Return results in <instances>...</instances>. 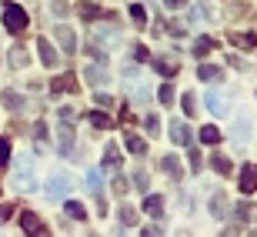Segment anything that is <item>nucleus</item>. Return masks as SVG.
I'll list each match as a JSON object with an SVG mask.
<instances>
[{"label": "nucleus", "mask_w": 257, "mask_h": 237, "mask_svg": "<svg viewBox=\"0 0 257 237\" xmlns=\"http://www.w3.org/2000/svg\"><path fill=\"white\" fill-rule=\"evenodd\" d=\"M144 210L154 220H161L164 217V194H144Z\"/></svg>", "instance_id": "obj_11"}, {"label": "nucleus", "mask_w": 257, "mask_h": 237, "mask_svg": "<svg viewBox=\"0 0 257 237\" xmlns=\"http://www.w3.org/2000/svg\"><path fill=\"white\" fill-rule=\"evenodd\" d=\"M191 151V174H200V167H204V161H200V151L197 147H187Z\"/></svg>", "instance_id": "obj_39"}, {"label": "nucleus", "mask_w": 257, "mask_h": 237, "mask_svg": "<svg viewBox=\"0 0 257 237\" xmlns=\"http://www.w3.org/2000/svg\"><path fill=\"white\" fill-rule=\"evenodd\" d=\"M141 237H161V227H144Z\"/></svg>", "instance_id": "obj_49"}, {"label": "nucleus", "mask_w": 257, "mask_h": 237, "mask_svg": "<svg viewBox=\"0 0 257 237\" xmlns=\"http://www.w3.org/2000/svg\"><path fill=\"white\" fill-rule=\"evenodd\" d=\"M134 57H137V60H151V54H147V50L137 44V47H134Z\"/></svg>", "instance_id": "obj_46"}, {"label": "nucleus", "mask_w": 257, "mask_h": 237, "mask_svg": "<svg viewBox=\"0 0 257 237\" xmlns=\"http://www.w3.org/2000/svg\"><path fill=\"white\" fill-rule=\"evenodd\" d=\"M0 100H4V107H7V110H14V114H17V110H24V94H17V90H4V94H0Z\"/></svg>", "instance_id": "obj_17"}, {"label": "nucleus", "mask_w": 257, "mask_h": 237, "mask_svg": "<svg viewBox=\"0 0 257 237\" xmlns=\"http://www.w3.org/2000/svg\"><path fill=\"white\" fill-rule=\"evenodd\" d=\"M197 137H200V144H207V147H217V144H220V131L214 127V124L200 127V134H197Z\"/></svg>", "instance_id": "obj_20"}, {"label": "nucleus", "mask_w": 257, "mask_h": 237, "mask_svg": "<svg viewBox=\"0 0 257 237\" xmlns=\"http://www.w3.org/2000/svg\"><path fill=\"white\" fill-rule=\"evenodd\" d=\"M84 80H87V84H90V87H100V84H107V80H110V77H107V70H104V64H90V67H87V70H84Z\"/></svg>", "instance_id": "obj_12"}, {"label": "nucleus", "mask_w": 257, "mask_h": 237, "mask_svg": "<svg viewBox=\"0 0 257 237\" xmlns=\"http://www.w3.org/2000/svg\"><path fill=\"white\" fill-rule=\"evenodd\" d=\"M90 124L100 127V131H110V127H114V121H110L107 114H100V110H90Z\"/></svg>", "instance_id": "obj_30"}, {"label": "nucleus", "mask_w": 257, "mask_h": 237, "mask_svg": "<svg viewBox=\"0 0 257 237\" xmlns=\"http://www.w3.org/2000/svg\"><path fill=\"white\" fill-rule=\"evenodd\" d=\"M181 107H184V114H187V117H194V114H197V94L187 90V94L181 97Z\"/></svg>", "instance_id": "obj_25"}, {"label": "nucleus", "mask_w": 257, "mask_h": 237, "mask_svg": "<svg viewBox=\"0 0 257 237\" xmlns=\"http://www.w3.org/2000/svg\"><path fill=\"white\" fill-rule=\"evenodd\" d=\"M104 167L107 171H117L120 167V147L117 144H107L104 147Z\"/></svg>", "instance_id": "obj_18"}, {"label": "nucleus", "mask_w": 257, "mask_h": 237, "mask_svg": "<svg viewBox=\"0 0 257 237\" xmlns=\"http://www.w3.org/2000/svg\"><path fill=\"white\" fill-rule=\"evenodd\" d=\"M230 44H237V47H257V37L254 34H230Z\"/></svg>", "instance_id": "obj_32"}, {"label": "nucleus", "mask_w": 257, "mask_h": 237, "mask_svg": "<svg viewBox=\"0 0 257 237\" xmlns=\"http://www.w3.org/2000/svg\"><path fill=\"white\" fill-rule=\"evenodd\" d=\"M184 4H187V0H164V7H167V10H181Z\"/></svg>", "instance_id": "obj_45"}, {"label": "nucleus", "mask_w": 257, "mask_h": 237, "mask_svg": "<svg viewBox=\"0 0 257 237\" xmlns=\"http://www.w3.org/2000/svg\"><path fill=\"white\" fill-rule=\"evenodd\" d=\"M250 237H257V230H254V234H250Z\"/></svg>", "instance_id": "obj_51"}, {"label": "nucleus", "mask_w": 257, "mask_h": 237, "mask_svg": "<svg viewBox=\"0 0 257 237\" xmlns=\"http://www.w3.org/2000/svg\"><path fill=\"white\" fill-rule=\"evenodd\" d=\"M151 67L157 70V74H164V77H177V70H181L174 60H164V57H151Z\"/></svg>", "instance_id": "obj_16"}, {"label": "nucleus", "mask_w": 257, "mask_h": 237, "mask_svg": "<svg viewBox=\"0 0 257 237\" xmlns=\"http://www.w3.org/2000/svg\"><path fill=\"white\" fill-rule=\"evenodd\" d=\"M197 80H207V84H217V80H224V70H220L217 64H200V67H197Z\"/></svg>", "instance_id": "obj_13"}, {"label": "nucleus", "mask_w": 257, "mask_h": 237, "mask_svg": "<svg viewBox=\"0 0 257 237\" xmlns=\"http://www.w3.org/2000/svg\"><path fill=\"white\" fill-rule=\"evenodd\" d=\"M7 164H10V141L0 137V167H7Z\"/></svg>", "instance_id": "obj_38"}, {"label": "nucleus", "mask_w": 257, "mask_h": 237, "mask_svg": "<svg viewBox=\"0 0 257 237\" xmlns=\"http://www.w3.org/2000/svg\"><path fill=\"white\" fill-rule=\"evenodd\" d=\"M34 137H37V141H44V137H47V124H44V121L34 124Z\"/></svg>", "instance_id": "obj_41"}, {"label": "nucleus", "mask_w": 257, "mask_h": 237, "mask_svg": "<svg viewBox=\"0 0 257 237\" xmlns=\"http://www.w3.org/2000/svg\"><path fill=\"white\" fill-rule=\"evenodd\" d=\"M191 127H187V124L184 121H171V141L177 144V147H191Z\"/></svg>", "instance_id": "obj_8"}, {"label": "nucleus", "mask_w": 257, "mask_h": 237, "mask_svg": "<svg viewBox=\"0 0 257 237\" xmlns=\"http://www.w3.org/2000/svg\"><path fill=\"white\" fill-rule=\"evenodd\" d=\"M227 60H230V67H237V70H247V64H244L240 57H227Z\"/></svg>", "instance_id": "obj_48"}, {"label": "nucleus", "mask_w": 257, "mask_h": 237, "mask_svg": "<svg viewBox=\"0 0 257 237\" xmlns=\"http://www.w3.org/2000/svg\"><path fill=\"white\" fill-rule=\"evenodd\" d=\"M117 217H120V224H124V227H134V224H137V210H134L131 204H120Z\"/></svg>", "instance_id": "obj_22"}, {"label": "nucleus", "mask_w": 257, "mask_h": 237, "mask_svg": "<svg viewBox=\"0 0 257 237\" xmlns=\"http://www.w3.org/2000/svg\"><path fill=\"white\" fill-rule=\"evenodd\" d=\"M161 167H164L167 174H174V177H181V161H177L174 154H167V157H164V161H161Z\"/></svg>", "instance_id": "obj_31"}, {"label": "nucleus", "mask_w": 257, "mask_h": 237, "mask_svg": "<svg viewBox=\"0 0 257 237\" xmlns=\"http://www.w3.org/2000/svg\"><path fill=\"white\" fill-rule=\"evenodd\" d=\"M37 54H40V64H44V67H57V64H60L57 47H54L50 40H44V37L37 40Z\"/></svg>", "instance_id": "obj_7"}, {"label": "nucleus", "mask_w": 257, "mask_h": 237, "mask_svg": "<svg viewBox=\"0 0 257 237\" xmlns=\"http://www.w3.org/2000/svg\"><path fill=\"white\" fill-rule=\"evenodd\" d=\"M64 204H67V214H70L74 220H87V207L80 204V200H64Z\"/></svg>", "instance_id": "obj_24"}, {"label": "nucleus", "mask_w": 257, "mask_h": 237, "mask_svg": "<svg viewBox=\"0 0 257 237\" xmlns=\"http://www.w3.org/2000/svg\"><path fill=\"white\" fill-rule=\"evenodd\" d=\"M174 237H191V230H177V234H174Z\"/></svg>", "instance_id": "obj_50"}, {"label": "nucleus", "mask_w": 257, "mask_h": 237, "mask_svg": "<svg viewBox=\"0 0 257 237\" xmlns=\"http://www.w3.org/2000/svg\"><path fill=\"white\" fill-rule=\"evenodd\" d=\"M210 167H214L217 174H230V161L224 157V154H214V157H210Z\"/></svg>", "instance_id": "obj_33"}, {"label": "nucleus", "mask_w": 257, "mask_h": 237, "mask_svg": "<svg viewBox=\"0 0 257 237\" xmlns=\"http://www.w3.org/2000/svg\"><path fill=\"white\" fill-rule=\"evenodd\" d=\"M254 190H257V164H244L240 167V194L250 197Z\"/></svg>", "instance_id": "obj_6"}, {"label": "nucleus", "mask_w": 257, "mask_h": 237, "mask_svg": "<svg viewBox=\"0 0 257 237\" xmlns=\"http://www.w3.org/2000/svg\"><path fill=\"white\" fill-rule=\"evenodd\" d=\"M67 190H74V180L67 174H50L44 184V197L47 200H67Z\"/></svg>", "instance_id": "obj_2"}, {"label": "nucleus", "mask_w": 257, "mask_h": 237, "mask_svg": "<svg viewBox=\"0 0 257 237\" xmlns=\"http://www.w3.org/2000/svg\"><path fill=\"white\" fill-rule=\"evenodd\" d=\"M210 214H214L217 220L227 214V197H224V190H214V197H210Z\"/></svg>", "instance_id": "obj_19"}, {"label": "nucleus", "mask_w": 257, "mask_h": 237, "mask_svg": "<svg viewBox=\"0 0 257 237\" xmlns=\"http://www.w3.org/2000/svg\"><path fill=\"white\" fill-rule=\"evenodd\" d=\"M10 184H14V190H20V194H37V177H34V157H30V154H20V157H17Z\"/></svg>", "instance_id": "obj_1"}, {"label": "nucleus", "mask_w": 257, "mask_h": 237, "mask_svg": "<svg viewBox=\"0 0 257 237\" xmlns=\"http://www.w3.org/2000/svg\"><path fill=\"white\" fill-rule=\"evenodd\" d=\"M134 184H137V190H144V194H147V187H151V177H147V171H134Z\"/></svg>", "instance_id": "obj_37"}, {"label": "nucleus", "mask_w": 257, "mask_h": 237, "mask_svg": "<svg viewBox=\"0 0 257 237\" xmlns=\"http://www.w3.org/2000/svg\"><path fill=\"white\" fill-rule=\"evenodd\" d=\"M90 40L107 50V47H117V44H120V34H117L114 27H94L90 30Z\"/></svg>", "instance_id": "obj_5"}, {"label": "nucleus", "mask_w": 257, "mask_h": 237, "mask_svg": "<svg viewBox=\"0 0 257 237\" xmlns=\"http://www.w3.org/2000/svg\"><path fill=\"white\" fill-rule=\"evenodd\" d=\"M54 30H57V40H60V47H64V54L70 57V54L77 50V34L67 27V24H60V27H54Z\"/></svg>", "instance_id": "obj_9"}, {"label": "nucleus", "mask_w": 257, "mask_h": 237, "mask_svg": "<svg viewBox=\"0 0 257 237\" xmlns=\"http://www.w3.org/2000/svg\"><path fill=\"white\" fill-rule=\"evenodd\" d=\"M131 20L137 27H147V10H144V4H131Z\"/></svg>", "instance_id": "obj_28"}, {"label": "nucleus", "mask_w": 257, "mask_h": 237, "mask_svg": "<svg viewBox=\"0 0 257 237\" xmlns=\"http://www.w3.org/2000/svg\"><path fill=\"white\" fill-rule=\"evenodd\" d=\"M94 104H100V107H110V104H114V97H110V94H104V90H97V94H94Z\"/></svg>", "instance_id": "obj_40"}, {"label": "nucleus", "mask_w": 257, "mask_h": 237, "mask_svg": "<svg viewBox=\"0 0 257 237\" xmlns=\"http://www.w3.org/2000/svg\"><path fill=\"white\" fill-rule=\"evenodd\" d=\"M114 190H117V194H127V180L117 177V180H114Z\"/></svg>", "instance_id": "obj_47"}, {"label": "nucleus", "mask_w": 257, "mask_h": 237, "mask_svg": "<svg viewBox=\"0 0 257 237\" xmlns=\"http://www.w3.org/2000/svg\"><path fill=\"white\" fill-rule=\"evenodd\" d=\"M20 227H24L27 237H50V230L44 227V220H40L34 210H24V214H20Z\"/></svg>", "instance_id": "obj_4"}, {"label": "nucleus", "mask_w": 257, "mask_h": 237, "mask_svg": "<svg viewBox=\"0 0 257 237\" xmlns=\"http://www.w3.org/2000/svg\"><path fill=\"white\" fill-rule=\"evenodd\" d=\"M214 47H217V44H214L210 37H197V40H194V54H197V57H200V54H210Z\"/></svg>", "instance_id": "obj_34"}, {"label": "nucleus", "mask_w": 257, "mask_h": 237, "mask_svg": "<svg viewBox=\"0 0 257 237\" xmlns=\"http://www.w3.org/2000/svg\"><path fill=\"white\" fill-rule=\"evenodd\" d=\"M57 114H60V121H67V124H70V121H74V107H60Z\"/></svg>", "instance_id": "obj_44"}, {"label": "nucleus", "mask_w": 257, "mask_h": 237, "mask_svg": "<svg viewBox=\"0 0 257 237\" xmlns=\"http://www.w3.org/2000/svg\"><path fill=\"white\" fill-rule=\"evenodd\" d=\"M124 144H127V151L137 154V157H144V154H147V141H144L141 134H124Z\"/></svg>", "instance_id": "obj_15"}, {"label": "nucleus", "mask_w": 257, "mask_h": 237, "mask_svg": "<svg viewBox=\"0 0 257 237\" xmlns=\"http://www.w3.org/2000/svg\"><path fill=\"white\" fill-rule=\"evenodd\" d=\"M234 214H237L240 220H254V217H257V207L250 204V200H240L237 207H234Z\"/></svg>", "instance_id": "obj_23"}, {"label": "nucleus", "mask_w": 257, "mask_h": 237, "mask_svg": "<svg viewBox=\"0 0 257 237\" xmlns=\"http://www.w3.org/2000/svg\"><path fill=\"white\" fill-rule=\"evenodd\" d=\"M7 64L14 67V70H20V67H27V64H30L27 50L20 47V44H14V47H10V54H7Z\"/></svg>", "instance_id": "obj_14"}, {"label": "nucleus", "mask_w": 257, "mask_h": 237, "mask_svg": "<svg viewBox=\"0 0 257 237\" xmlns=\"http://www.w3.org/2000/svg\"><path fill=\"white\" fill-rule=\"evenodd\" d=\"M70 144H74V127H67V121H64V127H60V154L70 151Z\"/></svg>", "instance_id": "obj_29"}, {"label": "nucleus", "mask_w": 257, "mask_h": 237, "mask_svg": "<svg viewBox=\"0 0 257 237\" xmlns=\"http://www.w3.org/2000/svg\"><path fill=\"white\" fill-rule=\"evenodd\" d=\"M204 104H207V110L210 114H217V117H227V100L217 94V90H207L204 94Z\"/></svg>", "instance_id": "obj_10"}, {"label": "nucleus", "mask_w": 257, "mask_h": 237, "mask_svg": "<svg viewBox=\"0 0 257 237\" xmlns=\"http://www.w3.org/2000/svg\"><path fill=\"white\" fill-rule=\"evenodd\" d=\"M87 187H90L94 197H100V194H104V174L100 171H87Z\"/></svg>", "instance_id": "obj_21"}, {"label": "nucleus", "mask_w": 257, "mask_h": 237, "mask_svg": "<svg viewBox=\"0 0 257 237\" xmlns=\"http://www.w3.org/2000/svg\"><path fill=\"white\" fill-rule=\"evenodd\" d=\"M144 131L151 134V137H157V131H161V121H157L154 114H147V117H144Z\"/></svg>", "instance_id": "obj_36"}, {"label": "nucleus", "mask_w": 257, "mask_h": 237, "mask_svg": "<svg viewBox=\"0 0 257 237\" xmlns=\"http://www.w3.org/2000/svg\"><path fill=\"white\" fill-rule=\"evenodd\" d=\"M14 217V204H0V220H10Z\"/></svg>", "instance_id": "obj_42"}, {"label": "nucleus", "mask_w": 257, "mask_h": 237, "mask_svg": "<svg viewBox=\"0 0 257 237\" xmlns=\"http://www.w3.org/2000/svg\"><path fill=\"white\" fill-rule=\"evenodd\" d=\"M50 90H54V94H64V90H74V77H70V74L57 77V80L50 84Z\"/></svg>", "instance_id": "obj_27"}, {"label": "nucleus", "mask_w": 257, "mask_h": 237, "mask_svg": "<svg viewBox=\"0 0 257 237\" xmlns=\"http://www.w3.org/2000/svg\"><path fill=\"white\" fill-rule=\"evenodd\" d=\"M80 14H84V20H94V17H100V7H84Z\"/></svg>", "instance_id": "obj_43"}, {"label": "nucleus", "mask_w": 257, "mask_h": 237, "mask_svg": "<svg viewBox=\"0 0 257 237\" xmlns=\"http://www.w3.org/2000/svg\"><path fill=\"white\" fill-rule=\"evenodd\" d=\"M157 100H161L164 107H171V104H174V84H164L161 94H157Z\"/></svg>", "instance_id": "obj_35"}, {"label": "nucleus", "mask_w": 257, "mask_h": 237, "mask_svg": "<svg viewBox=\"0 0 257 237\" xmlns=\"http://www.w3.org/2000/svg\"><path fill=\"white\" fill-rule=\"evenodd\" d=\"M230 137H234V144H237V147L247 141V117H240V121L234 124V134H230Z\"/></svg>", "instance_id": "obj_26"}, {"label": "nucleus", "mask_w": 257, "mask_h": 237, "mask_svg": "<svg viewBox=\"0 0 257 237\" xmlns=\"http://www.w3.org/2000/svg\"><path fill=\"white\" fill-rule=\"evenodd\" d=\"M30 17H27V10L20 7V4H7L4 7V27L10 30V34H20V30H27Z\"/></svg>", "instance_id": "obj_3"}]
</instances>
